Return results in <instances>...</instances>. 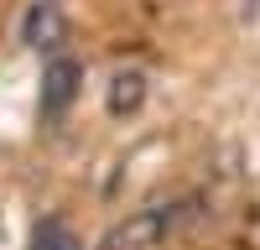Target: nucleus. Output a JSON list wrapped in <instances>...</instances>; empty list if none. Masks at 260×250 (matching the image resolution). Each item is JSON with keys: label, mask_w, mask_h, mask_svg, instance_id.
Returning <instances> with one entry per match:
<instances>
[{"label": "nucleus", "mask_w": 260, "mask_h": 250, "mask_svg": "<svg viewBox=\"0 0 260 250\" xmlns=\"http://www.w3.org/2000/svg\"><path fill=\"white\" fill-rule=\"evenodd\" d=\"M167 229H172V208H141V214L120 219L99 240V250H161Z\"/></svg>", "instance_id": "nucleus-1"}, {"label": "nucleus", "mask_w": 260, "mask_h": 250, "mask_svg": "<svg viewBox=\"0 0 260 250\" xmlns=\"http://www.w3.org/2000/svg\"><path fill=\"white\" fill-rule=\"evenodd\" d=\"M78 63L73 57H52L47 63V73H42V120L57 125L62 115L73 110V94H78Z\"/></svg>", "instance_id": "nucleus-2"}, {"label": "nucleus", "mask_w": 260, "mask_h": 250, "mask_svg": "<svg viewBox=\"0 0 260 250\" xmlns=\"http://www.w3.org/2000/svg\"><path fill=\"white\" fill-rule=\"evenodd\" d=\"M21 37H26L31 52H62L68 47V16H62L52 0H37L21 21Z\"/></svg>", "instance_id": "nucleus-3"}, {"label": "nucleus", "mask_w": 260, "mask_h": 250, "mask_svg": "<svg viewBox=\"0 0 260 250\" xmlns=\"http://www.w3.org/2000/svg\"><path fill=\"white\" fill-rule=\"evenodd\" d=\"M146 99V73L141 68H125L110 78V94H104V104H110V115H136Z\"/></svg>", "instance_id": "nucleus-4"}, {"label": "nucleus", "mask_w": 260, "mask_h": 250, "mask_svg": "<svg viewBox=\"0 0 260 250\" xmlns=\"http://www.w3.org/2000/svg\"><path fill=\"white\" fill-rule=\"evenodd\" d=\"M26 250H83L78 245V235L68 224H62L57 214H42L37 224H31V240H26Z\"/></svg>", "instance_id": "nucleus-5"}]
</instances>
